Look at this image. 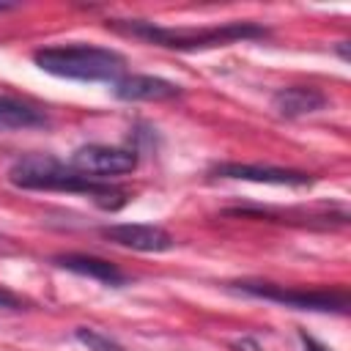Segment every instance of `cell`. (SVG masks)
Instances as JSON below:
<instances>
[{
	"mask_svg": "<svg viewBox=\"0 0 351 351\" xmlns=\"http://www.w3.org/2000/svg\"><path fill=\"white\" fill-rule=\"evenodd\" d=\"M8 184L16 189H33V192H71V195H88L104 208H118L126 200V192L101 181L90 178L71 165H63L60 159L49 154H27L19 156L8 167Z\"/></svg>",
	"mask_w": 351,
	"mask_h": 351,
	"instance_id": "1",
	"label": "cell"
},
{
	"mask_svg": "<svg viewBox=\"0 0 351 351\" xmlns=\"http://www.w3.org/2000/svg\"><path fill=\"white\" fill-rule=\"evenodd\" d=\"M107 27L143 38L148 44L165 47V49H178V52H195V49H211V47H225L236 41H258L269 36V27L258 22H225V25H211V27H167L145 19H107Z\"/></svg>",
	"mask_w": 351,
	"mask_h": 351,
	"instance_id": "2",
	"label": "cell"
},
{
	"mask_svg": "<svg viewBox=\"0 0 351 351\" xmlns=\"http://www.w3.org/2000/svg\"><path fill=\"white\" fill-rule=\"evenodd\" d=\"M33 63L63 80L77 82H118L126 71V58L96 44H52L33 52Z\"/></svg>",
	"mask_w": 351,
	"mask_h": 351,
	"instance_id": "3",
	"label": "cell"
},
{
	"mask_svg": "<svg viewBox=\"0 0 351 351\" xmlns=\"http://www.w3.org/2000/svg\"><path fill=\"white\" fill-rule=\"evenodd\" d=\"M236 291L255 296V299H266L274 304H285L293 310H313V313H348V293L340 291H307V288H285L277 282H255V280H241V282H230Z\"/></svg>",
	"mask_w": 351,
	"mask_h": 351,
	"instance_id": "4",
	"label": "cell"
},
{
	"mask_svg": "<svg viewBox=\"0 0 351 351\" xmlns=\"http://www.w3.org/2000/svg\"><path fill=\"white\" fill-rule=\"evenodd\" d=\"M69 165L90 178H110V176H123L137 167V151L134 148H121V145H80Z\"/></svg>",
	"mask_w": 351,
	"mask_h": 351,
	"instance_id": "5",
	"label": "cell"
},
{
	"mask_svg": "<svg viewBox=\"0 0 351 351\" xmlns=\"http://www.w3.org/2000/svg\"><path fill=\"white\" fill-rule=\"evenodd\" d=\"M99 233L101 239L137 252H167L176 247V239L165 228L148 225V222H115V225L99 228Z\"/></svg>",
	"mask_w": 351,
	"mask_h": 351,
	"instance_id": "6",
	"label": "cell"
},
{
	"mask_svg": "<svg viewBox=\"0 0 351 351\" xmlns=\"http://www.w3.org/2000/svg\"><path fill=\"white\" fill-rule=\"evenodd\" d=\"M211 176L252 181V184H274V186H310L315 178L302 170L271 167V165H247V162H219L211 167Z\"/></svg>",
	"mask_w": 351,
	"mask_h": 351,
	"instance_id": "7",
	"label": "cell"
},
{
	"mask_svg": "<svg viewBox=\"0 0 351 351\" xmlns=\"http://www.w3.org/2000/svg\"><path fill=\"white\" fill-rule=\"evenodd\" d=\"M112 93L121 101H167L181 96V85L154 74H123L112 82Z\"/></svg>",
	"mask_w": 351,
	"mask_h": 351,
	"instance_id": "8",
	"label": "cell"
},
{
	"mask_svg": "<svg viewBox=\"0 0 351 351\" xmlns=\"http://www.w3.org/2000/svg\"><path fill=\"white\" fill-rule=\"evenodd\" d=\"M55 266L71 271V274H80V277H90V280H99L104 285H112V288H121L129 282V277L110 261L104 258H96V255H85V252H66V255H55L52 258Z\"/></svg>",
	"mask_w": 351,
	"mask_h": 351,
	"instance_id": "9",
	"label": "cell"
},
{
	"mask_svg": "<svg viewBox=\"0 0 351 351\" xmlns=\"http://www.w3.org/2000/svg\"><path fill=\"white\" fill-rule=\"evenodd\" d=\"M271 107L280 118H302V115H310L326 107V93H321L313 85H288V88L274 90Z\"/></svg>",
	"mask_w": 351,
	"mask_h": 351,
	"instance_id": "10",
	"label": "cell"
},
{
	"mask_svg": "<svg viewBox=\"0 0 351 351\" xmlns=\"http://www.w3.org/2000/svg\"><path fill=\"white\" fill-rule=\"evenodd\" d=\"M49 126V115L27 101L0 96V129H41Z\"/></svg>",
	"mask_w": 351,
	"mask_h": 351,
	"instance_id": "11",
	"label": "cell"
},
{
	"mask_svg": "<svg viewBox=\"0 0 351 351\" xmlns=\"http://www.w3.org/2000/svg\"><path fill=\"white\" fill-rule=\"evenodd\" d=\"M74 340L82 343L88 351H123L121 343H115L112 337L96 332V329H88V326H77L74 329Z\"/></svg>",
	"mask_w": 351,
	"mask_h": 351,
	"instance_id": "12",
	"label": "cell"
},
{
	"mask_svg": "<svg viewBox=\"0 0 351 351\" xmlns=\"http://www.w3.org/2000/svg\"><path fill=\"white\" fill-rule=\"evenodd\" d=\"M22 307L25 302L16 293H11L8 288H0V310H22Z\"/></svg>",
	"mask_w": 351,
	"mask_h": 351,
	"instance_id": "13",
	"label": "cell"
},
{
	"mask_svg": "<svg viewBox=\"0 0 351 351\" xmlns=\"http://www.w3.org/2000/svg\"><path fill=\"white\" fill-rule=\"evenodd\" d=\"M299 340H302V348H304V351H332V348H326L324 343H318L313 335H307L304 329H299Z\"/></svg>",
	"mask_w": 351,
	"mask_h": 351,
	"instance_id": "14",
	"label": "cell"
},
{
	"mask_svg": "<svg viewBox=\"0 0 351 351\" xmlns=\"http://www.w3.org/2000/svg\"><path fill=\"white\" fill-rule=\"evenodd\" d=\"M230 348H233V351H263L255 337H241V340H236Z\"/></svg>",
	"mask_w": 351,
	"mask_h": 351,
	"instance_id": "15",
	"label": "cell"
},
{
	"mask_svg": "<svg viewBox=\"0 0 351 351\" xmlns=\"http://www.w3.org/2000/svg\"><path fill=\"white\" fill-rule=\"evenodd\" d=\"M337 55H340L343 60H348V41H340V47H337Z\"/></svg>",
	"mask_w": 351,
	"mask_h": 351,
	"instance_id": "16",
	"label": "cell"
},
{
	"mask_svg": "<svg viewBox=\"0 0 351 351\" xmlns=\"http://www.w3.org/2000/svg\"><path fill=\"white\" fill-rule=\"evenodd\" d=\"M11 8H14V3H0V14L3 11H11Z\"/></svg>",
	"mask_w": 351,
	"mask_h": 351,
	"instance_id": "17",
	"label": "cell"
}]
</instances>
